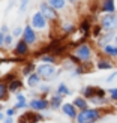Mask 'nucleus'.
<instances>
[{
  "label": "nucleus",
  "instance_id": "1",
  "mask_svg": "<svg viewBox=\"0 0 117 123\" xmlns=\"http://www.w3.org/2000/svg\"><path fill=\"white\" fill-rule=\"evenodd\" d=\"M104 110L102 107H95V108H87L80 111L77 116V122L78 123H96L102 119Z\"/></svg>",
  "mask_w": 117,
  "mask_h": 123
},
{
  "label": "nucleus",
  "instance_id": "2",
  "mask_svg": "<svg viewBox=\"0 0 117 123\" xmlns=\"http://www.w3.org/2000/svg\"><path fill=\"white\" fill-rule=\"evenodd\" d=\"M72 54H75V56L81 60V63H87V62H92V57H93V48H92L90 44H87V42H81V44L75 45Z\"/></svg>",
  "mask_w": 117,
  "mask_h": 123
},
{
  "label": "nucleus",
  "instance_id": "3",
  "mask_svg": "<svg viewBox=\"0 0 117 123\" xmlns=\"http://www.w3.org/2000/svg\"><path fill=\"white\" fill-rule=\"evenodd\" d=\"M99 24L102 26L104 32H116L117 30V12H114V14H102Z\"/></svg>",
  "mask_w": 117,
  "mask_h": 123
},
{
  "label": "nucleus",
  "instance_id": "4",
  "mask_svg": "<svg viewBox=\"0 0 117 123\" xmlns=\"http://www.w3.org/2000/svg\"><path fill=\"white\" fill-rule=\"evenodd\" d=\"M39 11L44 14V17L47 18L48 21L53 23V21H57L59 20V11L54 9L48 2H41L39 3Z\"/></svg>",
  "mask_w": 117,
  "mask_h": 123
},
{
  "label": "nucleus",
  "instance_id": "5",
  "mask_svg": "<svg viewBox=\"0 0 117 123\" xmlns=\"http://www.w3.org/2000/svg\"><path fill=\"white\" fill-rule=\"evenodd\" d=\"M30 24L35 30H45L48 27V20L44 17L41 11H36L32 15V20H30Z\"/></svg>",
  "mask_w": 117,
  "mask_h": 123
},
{
  "label": "nucleus",
  "instance_id": "6",
  "mask_svg": "<svg viewBox=\"0 0 117 123\" xmlns=\"http://www.w3.org/2000/svg\"><path fill=\"white\" fill-rule=\"evenodd\" d=\"M36 72H38L39 77L44 78V80H51L54 75L59 74V72H56V68H54V65H51V63H42V65H39L38 68H36Z\"/></svg>",
  "mask_w": 117,
  "mask_h": 123
},
{
  "label": "nucleus",
  "instance_id": "7",
  "mask_svg": "<svg viewBox=\"0 0 117 123\" xmlns=\"http://www.w3.org/2000/svg\"><path fill=\"white\" fill-rule=\"evenodd\" d=\"M92 29H93L92 20L90 18H83L81 23H80V26H78V30H80V33L83 35V38L87 39L89 36H92Z\"/></svg>",
  "mask_w": 117,
  "mask_h": 123
},
{
  "label": "nucleus",
  "instance_id": "8",
  "mask_svg": "<svg viewBox=\"0 0 117 123\" xmlns=\"http://www.w3.org/2000/svg\"><path fill=\"white\" fill-rule=\"evenodd\" d=\"M23 39L27 42L29 45H33L36 41H38V36H36V32L35 29L32 27V24H27L23 30Z\"/></svg>",
  "mask_w": 117,
  "mask_h": 123
},
{
  "label": "nucleus",
  "instance_id": "9",
  "mask_svg": "<svg viewBox=\"0 0 117 123\" xmlns=\"http://www.w3.org/2000/svg\"><path fill=\"white\" fill-rule=\"evenodd\" d=\"M99 12L101 14H114V12H117L116 0H101L99 2Z\"/></svg>",
  "mask_w": 117,
  "mask_h": 123
},
{
  "label": "nucleus",
  "instance_id": "10",
  "mask_svg": "<svg viewBox=\"0 0 117 123\" xmlns=\"http://www.w3.org/2000/svg\"><path fill=\"white\" fill-rule=\"evenodd\" d=\"M114 38H116V32H104L99 38L96 39V45L99 48H102V47H105L107 44L114 42Z\"/></svg>",
  "mask_w": 117,
  "mask_h": 123
},
{
  "label": "nucleus",
  "instance_id": "11",
  "mask_svg": "<svg viewBox=\"0 0 117 123\" xmlns=\"http://www.w3.org/2000/svg\"><path fill=\"white\" fill-rule=\"evenodd\" d=\"M50 107V102H48L45 98H39V99H33L30 101V108L33 111H44Z\"/></svg>",
  "mask_w": 117,
  "mask_h": 123
},
{
  "label": "nucleus",
  "instance_id": "12",
  "mask_svg": "<svg viewBox=\"0 0 117 123\" xmlns=\"http://www.w3.org/2000/svg\"><path fill=\"white\" fill-rule=\"evenodd\" d=\"M102 54L105 57H110V59H117V44L111 42V44H107L105 47L101 48Z\"/></svg>",
  "mask_w": 117,
  "mask_h": 123
},
{
  "label": "nucleus",
  "instance_id": "13",
  "mask_svg": "<svg viewBox=\"0 0 117 123\" xmlns=\"http://www.w3.org/2000/svg\"><path fill=\"white\" fill-rule=\"evenodd\" d=\"M96 68L99 71H110V69H113V68H114V63L111 62L110 57H107V59L102 57V59H99V60L96 62Z\"/></svg>",
  "mask_w": 117,
  "mask_h": 123
},
{
  "label": "nucleus",
  "instance_id": "14",
  "mask_svg": "<svg viewBox=\"0 0 117 123\" xmlns=\"http://www.w3.org/2000/svg\"><path fill=\"white\" fill-rule=\"evenodd\" d=\"M77 110L78 108L74 105V104H63V105H62V111H63L68 117H71V119H77V116H78Z\"/></svg>",
  "mask_w": 117,
  "mask_h": 123
},
{
  "label": "nucleus",
  "instance_id": "15",
  "mask_svg": "<svg viewBox=\"0 0 117 123\" xmlns=\"http://www.w3.org/2000/svg\"><path fill=\"white\" fill-rule=\"evenodd\" d=\"M14 53L17 54V56H26V54L29 53V44H27V42L24 41V39L18 41V44L15 45Z\"/></svg>",
  "mask_w": 117,
  "mask_h": 123
},
{
  "label": "nucleus",
  "instance_id": "16",
  "mask_svg": "<svg viewBox=\"0 0 117 123\" xmlns=\"http://www.w3.org/2000/svg\"><path fill=\"white\" fill-rule=\"evenodd\" d=\"M39 120H42V116L35 113H26L21 116V123H36Z\"/></svg>",
  "mask_w": 117,
  "mask_h": 123
},
{
  "label": "nucleus",
  "instance_id": "17",
  "mask_svg": "<svg viewBox=\"0 0 117 123\" xmlns=\"http://www.w3.org/2000/svg\"><path fill=\"white\" fill-rule=\"evenodd\" d=\"M62 30H63V33L66 36H69V35H74L77 32V26L72 21H63L62 23Z\"/></svg>",
  "mask_w": 117,
  "mask_h": 123
},
{
  "label": "nucleus",
  "instance_id": "18",
  "mask_svg": "<svg viewBox=\"0 0 117 123\" xmlns=\"http://www.w3.org/2000/svg\"><path fill=\"white\" fill-rule=\"evenodd\" d=\"M72 104L80 110V111H83V110H87V108H89V99H86L84 96H77L75 99H74Z\"/></svg>",
  "mask_w": 117,
  "mask_h": 123
},
{
  "label": "nucleus",
  "instance_id": "19",
  "mask_svg": "<svg viewBox=\"0 0 117 123\" xmlns=\"http://www.w3.org/2000/svg\"><path fill=\"white\" fill-rule=\"evenodd\" d=\"M50 105H51V108H62V105H63V96L62 95H59V93H56V95H53L51 96V99H50Z\"/></svg>",
  "mask_w": 117,
  "mask_h": 123
},
{
  "label": "nucleus",
  "instance_id": "20",
  "mask_svg": "<svg viewBox=\"0 0 117 123\" xmlns=\"http://www.w3.org/2000/svg\"><path fill=\"white\" fill-rule=\"evenodd\" d=\"M96 93V86H86L81 90V95L86 98V99H92Z\"/></svg>",
  "mask_w": 117,
  "mask_h": 123
},
{
  "label": "nucleus",
  "instance_id": "21",
  "mask_svg": "<svg viewBox=\"0 0 117 123\" xmlns=\"http://www.w3.org/2000/svg\"><path fill=\"white\" fill-rule=\"evenodd\" d=\"M41 83V77H39V74L38 72H33V74H30L29 78H27V84L30 86V87H36Z\"/></svg>",
  "mask_w": 117,
  "mask_h": 123
},
{
  "label": "nucleus",
  "instance_id": "22",
  "mask_svg": "<svg viewBox=\"0 0 117 123\" xmlns=\"http://www.w3.org/2000/svg\"><path fill=\"white\" fill-rule=\"evenodd\" d=\"M48 3H50L54 9H57V11H63L66 8V0H47Z\"/></svg>",
  "mask_w": 117,
  "mask_h": 123
},
{
  "label": "nucleus",
  "instance_id": "23",
  "mask_svg": "<svg viewBox=\"0 0 117 123\" xmlns=\"http://www.w3.org/2000/svg\"><path fill=\"white\" fill-rule=\"evenodd\" d=\"M39 60H41V62H44V63H51V65H54V63L57 62L56 56H54L53 53H47V54H42V56H39Z\"/></svg>",
  "mask_w": 117,
  "mask_h": 123
},
{
  "label": "nucleus",
  "instance_id": "24",
  "mask_svg": "<svg viewBox=\"0 0 117 123\" xmlns=\"http://www.w3.org/2000/svg\"><path fill=\"white\" fill-rule=\"evenodd\" d=\"M8 87H9V92H12V93H14V92H17V90H20L21 87H23V83H21V80H12V81L8 84Z\"/></svg>",
  "mask_w": 117,
  "mask_h": 123
},
{
  "label": "nucleus",
  "instance_id": "25",
  "mask_svg": "<svg viewBox=\"0 0 117 123\" xmlns=\"http://www.w3.org/2000/svg\"><path fill=\"white\" fill-rule=\"evenodd\" d=\"M57 93L62 95V96H68V95H71V90H69V87H68L65 83H60L57 86Z\"/></svg>",
  "mask_w": 117,
  "mask_h": 123
},
{
  "label": "nucleus",
  "instance_id": "26",
  "mask_svg": "<svg viewBox=\"0 0 117 123\" xmlns=\"http://www.w3.org/2000/svg\"><path fill=\"white\" fill-rule=\"evenodd\" d=\"M102 33H104V29H102L101 24H99V23H98V24H93V29H92V36L98 39Z\"/></svg>",
  "mask_w": 117,
  "mask_h": 123
},
{
  "label": "nucleus",
  "instance_id": "27",
  "mask_svg": "<svg viewBox=\"0 0 117 123\" xmlns=\"http://www.w3.org/2000/svg\"><path fill=\"white\" fill-rule=\"evenodd\" d=\"M8 92H9L8 83L0 81V101H2V99H6V95H8Z\"/></svg>",
  "mask_w": 117,
  "mask_h": 123
},
{
  "label": "nucleus",
  "instance_id": "28",
  "mask_svg": "<svg viewBox=\"0 0 117 123\" xmlns=\"http://www.w3.org/2000/svg\"><path fill=\"white\" fill-rule=\"evenodd\" d=\"M33 71H36V66L33 62H29V63L23 68V75H30V74H33Z\"/></svg>",
  "mask_w": 117,
  "mask_h": 123
},
{
  "label": "nucleus",
  "instance_id": "29",
  "mask_svg": "<svg viewBox=\"0 0 117 123\" xmlns=\"http://www.w3.org/2000/svg\"><path fill=\"white\" fill-rule=\"evenodd\" d=\"M107 93H108L110 101H113V102H116V104H117V87L108 89V90H107Z\"/></svg>",
  "mask_w": 117,
  "mask_h": 123
},
{
  "label": "nucleus",
  "instance_id": "30",
  "mask_svg": "<svg viewBox=\"0 0 117 123\" xmlns=\"http://www.w3.org/2000/svg\"><path fill=\"white\" fill-rule=\"evenodd\" d=\"M23 30H24V29H21V27H15L14 30H12V36H14V38L23 36Z\"/></svg>",
  "mask_w": 117,
  "mask_h": 123
},
{
  "label": "nucleus",
  "instance_id": "31",
  "mask_svg": "<svg viewBox=\"0 0 117 123\" xmlns=\"http://www.w3.org/2000/svg\"><path fill=\"white\" fill-rule=\"evenodd\" d=\"M14 107H15V110H17V108H18V110H21V108H26V107H27V101H17Z\"/></svg>",
  "mask_w": 117,
  "mask_h": 123
},
{
  "label": "nucleus",
  "instance_id": "32",
  "mask_svg": "<svg viewBox=\"0 0 117 123\" xmlns=\"http://www.w3.org/2000/svg\"><path fill=\"white\" fill-rule=\"evenodd\" d=\"M12 39H14V36L9 35V33H6V35H5V45H6V47H11Z\"/></svg>",
  "mask_w": 117,
  "mask_h": 123
},
{
  "label": "nucleus",
  "instance_id": "33",
  "mask_svg": "<svg viewBox=\"0 0 117 123\" xmlns=\"http://www.w3.org/2000/svg\"><path fill=\"white\" fill-rule=\"evenodd\" d=\"M29 2H30V0H21V3H20V12H21V14L26 12V8H27Z\"/></svg>",
  "mask_w": 117,
  "mask_h": 123
},
{
  "label": "nucleus",
  "instance_id": "34",
  "mask_svg": "<svg viewBox=\"0 0 117 123\" xmlns=\"http://www.w3.org/2000/svg\"><path fill=\"white\" fill-rule=\"evenodd\" d=\"M114 78H117V71H114V72H111V74H110V75L107 77V80H105V81H107V83H111Z\"/></svg>",
  "mask_w": 117,
  "mask_h": 123
},
{
  "label": "nucleus",
  "instance_id": "35",
  "mask_svg": "<svg viewBox=\"0 0 117 123\" xmlns=\"http://www.w3.org/2000/svg\"><path fill=\"white\" fill-rule=\"evenodd\" d=\"M3 45H5V33L0 30V48H2Z\"/></svg>",
  "mask_w": 117,
  "mask_h": 123
},
{
  "label": "nucleus",
  "instance_id": "36",
  "mask_svg": "<svg viewBox=\"0 0 117 123\" xmlns=\"http://www.w3.org/2000/svg\"><path fill=\"white\" fill-rule=\"evenodd\" d=\"M15 98H17V101H26V98H24V95H23V93H17V95H15Z\"/></svg>",
  "mask_w": 117,
  "mask_h": 123
},
{
  "label": "nucleus",
  "instance_id": "37",
  "mask_svg": "<svg viewBox=\"0 0 117 123\" xmlns=\"http://www.w3.org/2000/svg\"><path fill=\"white\" fill-rule=\"evenodd\" d=\"M14 113H15V108H9L8 111H6V114H8V116H11V117L14 116Z\"/></svg>",
  "mask_w": 117,
  "mask_h": 123
},
{
  "label": "nucleus",
  "instance_id": "38",
  "mask_svg": "<svg viewBox=\"0 0 117 123\" xmlns=\"http://www.w3.org/2000/svg\"><path fill=\"white\" fill-rule=\"evenodd\" d=\"M0 30H2V32L6 35V33H8V26H6V24H3V26H2V29H0Z\"/></svg>",
  "mask_w": 117,
  "mask_h": 123
},
{
  "label": "nucleus",
  "instance_id": "39",
  "mask_svg": "<svg viewBox=\"0 0 117 123\" xmlns=\"http://www.w3.org/2000/svg\"><path fill=\"white\" fill-rule=\"evenodd\" d=\"M12 122H14V120H12V117H11V116H9V117L5 120V123H12Z\"/></svg>",
  "mask_w": 117,
  "mask_h": 123
},
{
  "label": "nucleus",
  "instance_id": "40",
  "mask_svg": "<svg viewBox=\"0 0 117 123\" xmlns=\"http://www.w3.org/2000/svg\"><path fill=\"white\" fill-rule=\"evenodd\" d=\"M66 2H69V3H75L77 0H66Z\"/></svg>",
  "mask_w": 117,
  "mask_h": 123
},
{
  "label": "nucleus",
  "instance_id": "41",
  "mask_svg": "<svg viewBox=\"0 0 117 123\" xmlns=\"http://www.w3.org/2000/svg\"><path fill=\"white\" fill-rule=\"evenodd\" d=\"M114 44H117V35H116V38H114Z\"/></svg>",
  "mask_w": 117,
  "mask_h": 123
},
{
  "label": "nucleus",
  "instance_id": "42",
  "mask_svg": "<svg viewBox=\"0 0 117 123\" xmlns=\"http://www.w3.org/2000/svg\"><path fill=\"white\" fill-rule=\"evenodd\" d=\"M2 119H3V114H2V113H0V120H2Z\"/></svg>",
  "mask_w": 117,
  "mask_h": 123
},
{
  "label": "nucleus",
  "instance_id": "43",
  "mask_svg": "<svg viewBox=\"0 0 117 123\" xmlns=\"http://www.w3.org/2000/svg\"><path fill=\"white\" fill-rule=\"evenodd\" d=\"M116 66H117V65H116Z\"/></svg>",
  "mask_w": 117,
  "mask_h": 123
}]
</instances>
